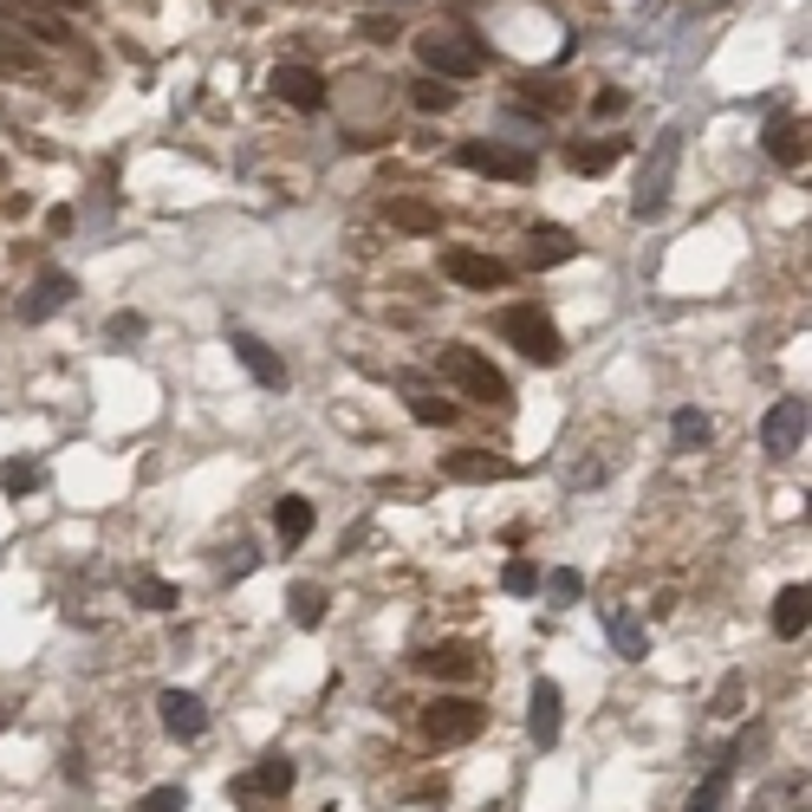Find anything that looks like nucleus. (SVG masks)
<instances>
[{"label": "nucleus", "mask_w": 812, "mask_h": 812, "mask_svg": "<svg viewBox=\"0 0 812 812\" xmlns=\"http://www.w3.org/2000/svg\"><path fill=\"white\" fill-rule=\"evenodd\" d=\"M443 377L461 390V397H475V403H494V410H508V403H514L508 377L488 365L475 345H443Z\"/></svg>", "instance_id": "obj_1"}, {"label": "nucleus", "mask_w": 812, "mask_h": 812, "mask_svg": "<svg viewBox=\"0 0 812 812\" xmlns=\"http://www.w3.org/2000/svg\"><path fill=\"white\" fill-rule=\"evenodd\" d=\"M676 163H682V131L669 124L664 137L650 144V156H644V176H637V196H631V215H637V222H650V215H664V202H669V182H676Z\"/></svg>", "instance_id": "obj_2"}, {"label": "nucleus", "mask_w": 812, "mask_h": 812, "mask_svg": "<svg viewBox=\"0 0 812 812\" xmlns=\"http://www.w3.org/2000/svg\"><path fill=\"white\" fill-rule=\"evenodd\" d=\"M501 332L514 338V352L533 358V365H559V358H566V338H559V325H553L540 305H508V312H501Z\"/></svg>", "instance_id": "obj_3"}, {"label": "nucleus", "mask_w": 812, "mask_h": 812, "mask_svg": "<svg viewBox=\"0 0 812 812\" xmlns=\"http://www.w3.org/2000/svg\"><path fill=\"white\" fill-rule=\"evenodd\" d=\"M481 722H488V709L481 702H468V696H436L430 709H423V735L436 741V747H461V741L481 735Z\"/></svg>", "instance_id": "obj_4"}, {"label": "nucleus", "mask_w": 812, "mask_h": 812, "mask_svg": "<svg viewBox=\"0 0 812 812\" xmlns=\"http://www.w3.org/2000/svg\"><path fill=\"white\" fill-rule=\"evenodd\" d=\"M807 397H780L774 410H767V423H760V448L774 455V461H787V455H800L807 448Z\"/></svg>", "instance_id": "obj_5"}, {"label": "nucleus", "mask_w": 812, "mask_h": 812, "mask_svg": "<svg viewBox=\"0 0 812 812\" xmlns=\"http://www.w3.org/2000/svg\"><path fill=\"white\" fill-rule=\"evenodd\" d=\"M455 163H461V169H475V176H494V182H526V176H533V156H526V149L494 144V137H488V144H461V149H455Z\"/></svg>", "instance_id": "obj_6"}, {"label": "nucleus", "mask_w": 812, "mask_h": 812, "mask_svg": "<svg viewBox=\"0 0 812 812\" xmlns=\"http://www.w3.org/2000/svg\"><path fill=\"white\" fill-rule=\"evenodd\" d=\"M416 53H423V66H430L436 78H475L481 73V46L455 40V33H423Z\"/></svg>", "instance_id": "obj_7"}, {"label": "nucleus", "mask_w": 812, "mask_h": 812, "mask_svg": "<svg viewBox=\"0 0 812 812\" xmlns=\"http://www.w3.org/2000/svg\"><path fill=\"white\" fill-rule=\"evenodd\" d=\"M443 274L455 287H475V293H494V287H508V260H494V254H475V247H448L443 254Z\"/></svg>", "instance_id": "obj_8"}, {"label": "nucleus", "mask_w": 812, "mask_h": 812, "mask_svg": "<svg viewBox=\"0 0 812 812\" xmlns=\"http://www.w3.org/2000/svg\"><path fill=\"white\" fill-rule=\"evenodd\" d=\"M559 715H566V696H559L553 676H540L533 696H526V735H533V747H553L559 741Z\"/></svg>", "instance_id": "obj_9"}, {"label": "nucleus", "mask_w": 812, "mask_h": 812, "mask_svg": "<svg viewBox=\"0 0 812 812\" xmlns=\"http://www.w3.org/2000/svg\"><path fill=\"white\" fill-rule=\"evenodd\" d=\"M274 98L280 104H293V111H319L325 104V78L312 73V66H299V59H287V66H274Z\"/></svg>", "instance_id": "obj_10"}, {"label": "nucleus", "mask_w": 812, "mask_h": 812, "mask_svg": "<svg viewBox=\"0 0 812 812\" xmlns=\"http://www.w3.org/2000/svg\"><path fill=\"white\" fill-rule=\"evenodd\" d=\"M156 709H163V728L176 741H202L209 735V709H202V696H189V689H163L156 696Z\"/></svg>", "instance_id": "obj_11"}, {"label": "nucleus", "mask_w": 812, "mask_h": 812, "mask_svg": "<svg viewBox=\"0 0 812 812\" xmlns=\"http://www.w3.org/2000/svg\"><path fill=\"white\" fill-rule=\"evenodd\" d=\"M227 345H234V358L247 365V377H254L260 390H287V365H280V352H274L267 338H254V332H234Z\"/></svg>", "instance_id": "obj_12"}, {"label": "nucleus", "mask_w": 812, "mask_h": 812, "mask_svg": "<svg viewBox=\"0 0 812 812\" xmlns=\"http://www.w3.org/2000/svg\"><path fill=\"white\" fill-rule=\"evenodd\" d=\"M78 287H73V274H59V267H46L40 280H33V293L20 299V325H46L66 299H73Z\"/></svg>", "instance_id": "obj_13"}, {"label": "nucleus", "mask_w": 812, "mask_h": 812, "mask_svg": "<svg viewBox=\"0 0 812 812\" xmlns=\"http://www.w3.org/2000/svg\"><path fill=\"white\" fill-rule=\"evenodd\" d=\"M293 780H299L293 760H287V754H267V760L241 780V800H280V793H293Z\"/></svg>", "instance_id": "obj_14"}, {"label": "nucleus", "mask_w": 812, "mask_h": 812, "mask_svg": "<svg viewBox=\"0 0 812 812\" xmlns=\"http://www.w3.org/2000/svg\"><path fill=\"white\" fill-rule=\"evenodd\" d=\"M760 149H767L780 169H800V163H807V124H793V118H774V124H767V137H760Z\"/></svg>", "instance_id": "obj_15"}, {"label": "nucleus", "mask_w": 812, "mask_h": 812, "mask_svg": "<svg viewBox=\"0 0 812 812\" xmlns=\"http://www.w3.org/2000/svg\"><path fill=\"white\" fill-rule=\"evenodd\" d=\"M735 760H741V741L722 754V760H715V767H709V780L689 793V807H682V812H722V800H728V780H735Z\"/></svg>", "instance_id": "obj_16"}, {"label": "nucleus", "mask_w": 812, "mask_h": 812, "mask_svg": "<svg viewBox=\"0 0 812 812\" xmlns=\"http://www.w3.org/2000/svg\"><path fill=\"white\" fill-rule=\"evenodd\" d=\"M807 618H812V591L807 586H787L780 598H774V637H807Z\"/></svg>", "instance_id": "obj_17"}, {"label": "nucleus", "mask_w": 812, "mask_h": 812, "mask_svg": "<svg viewBox=\"0 0 812 812\" xmlns=\"http://www.w3.org/2000/svg\"><path fill=\"white\" fill-rule=\"evenodd\" d=\"M403 397H410V416H416V423H436V430H448V423H455V403H448V397H436L430 383L403 377Z\"/></svg>", "instance_id": "obj_18"}, {"label": "nucleus", "mask_w": 812, "mask_h": 812, "mask_svg": "<svg viewBox=\"0 0 812 812\" xmlns=\"http://www.w3.org/2000/svg\"><path fill=\"white\" fill-rule=\"evenodd\" d=\"M274 533H280L287 546H299V540L312 533V501H305V494H280V501H274Z\"/></svg>", "instance_id": "obj_19"}, {"label": "nucleus", "mask_w": 812, "mask_h": 812, "mask_svg": "<svg viewBox=\"0 0 812 812\" xmlns=\"http://www.w3.org/2000/svg\"><path fill=\"white\" fill-rule=\"evenodd\" d=\"M572 254H579V241H572L566 227H533V260H540V267H566Z\"/></svg>", "instance_id": "obj_20"}, {"label": "nucleus", "mask_w": 812, "mask_h": 812, "mask_svg": "<svg viewBox=\"0 0 812 812\" xmlns=\"http://www.w3.org/2000/svg\"><path fill=\"white\" fill-rule=\"evenodd\" d=\"M443 468L455 475V481H501V475H508V461H501V455H468V448H461V455H448Z\"/></svg>", "instance_id": "obj_21"}, {"label": "nucleus", "mask_w": 812, "mask_h": 812, "mask_svg": "<svg viewBox=\"0 0 812 812\" xmlns=\"http://www.w3.org/2000/svg\"><path fill=\"white\" fill-rule=\"evenodd\" d=\"M604 631H611V644H618V657H631V664L644 657V624H637L631 611H611V618H604Z\"/></svg>", "instance_id": "obj_22"}, {"label": "nucleus", "mask_w": 812, "mask_h": 812, "mask_svg": "<svg viewBox=\"0 0 812 812\" xmlns=\"http://www.w3.org/2000/svg\"><path fill=\"white\" fill-rule=\"evenodd\" d=\"M416 664L430 669V676H455V682H461V676H475V657H468L461 644H443V650H423Z\"/></svg>", "instance_id": "obj_23"}, {"label": "nucleus", "mask_w": 812, "mask_h": 812, "mask_svg": "<svg viewBox=\"0 0 812 812\" xmlns=\"http://www.w3.org/2000/svg\"><path fill=\"white\" fill-rule=\"evenodd\" d=\"M669 436H676V448H702L715 436V423H709L702 410H676V416H669Z\"/></svg>", "instance_id": "obj_24"}, {"label": "nucleus", "mask_w": 812, "mask_h": 812, "mask_svg": "<svg viewBox=\"0 0 812 812\" xmlns=\"http://www.w3.org/2000/svg\"><path fill=\"white\" fill-rule=\"evenodd\" d=\"M287 598H293V624H299V631H312V624L325 618V586H312V579H299V586L287 591Z\"/></svg>", "instance_id": "obj_25"}, {"label": "nucleus", "mask_w": 812, "mask_h": 812, "mask_svg": "<svg viewBox=\"0 0 812 812\" xmlns=\"http://www.w3.org/2000/svg\"><path fill=\"white\" fill-rule=\"evenodd\" d=\"M618 156H624V144H611V137H604V144H579L572 149V169H579V176H604Z\"/></svg>", "instance_id": "obj_26"}, {"label": "nucleus", "mask_w": 812, "mask_h": 812, "mask_svg": "<svg viewBox=\"0 0 812 812\" xmlns=\"http://www.w3.org/2000/svg\"><path fill=\"white\" fill-rule=\"evenodd\" d=\"M383 215H390V227H410V234H436V209H423V202H390Z\"/></svg>", "instance_id": "obj_27"}, {"label": "nucleus", "mask_w": 812, "mask_h": 812, "mask_svg": "<svg viewBox=\"0 0 812 812\" xmlns=\"http://www.w3.org/2000/svg\"><path fill=\"white\" fill-rule=\"evenodd\" d=\"M137 598H144V611H176V604H182L176 586H169V579H156V572H137Z\"/></svg>", "instance_id": "obj_28"}, {"label": "nucleus", "mask_w": 812, "mask_h": 812, "mask_svg": "<svg viewBox=\"0 0 812 812\" xmlns=\"http://www.w3.org/2000/svg\"><path fill=\"white\" fill-rule=\"evenodd\" d=\"M0 488H7L13 501L33 494V488H40V461H7V468H0Z\"/></svg>", "instance_id": "obj_29"}, {"label": "nucleus", "mask_w": 812, "mask_h": 812, "mask_svg": "<svg viewBox=\"0 0 812 812\" xmlns=\"http://www.w3.org/2000/svg\"><path fill=\"white\" fill-rule=\"evenodd\" d=\"M546 598H553V604H579V598H586V579H579L572 566H559V572H546Z\"/></svg>", "instance_id": "obj_30"}, {"label": "nucleus", "mask_w": 812, "mask_h": 812, "mask_svg": "<svg viewBox=\"0 0 812 812\" xmlns=\"http://www.w3.org/2000/svg\"><path fill=\"white\" fill-rule=\"evenodd\" d=\"M358 33H365L370 46H390V40L403 33V20H397V13H365V20H358Z\"/></svg>", "instance_id": "obj_31"}, {"label": "nucleus", "mask_w": 812, "mask_h": 812, "mask_svg": "<svg viewBox=\"0 0 812 812\" xmlns=\"http://www.w3.org/2000/svg\"><path fill=\"white\" fill-rule=\"evenodd\" d=\"M137 812H189V793L182 787H149L144 800H137Z\"/></svg>", "instance_id": "obj_32"}, {"label": "nucleus", "mask_w": 812, "mask_h": 812, "mask_svg": "<svg viewBox=\"0 0 812 812\" xmlns=\"http://www.w3.org/2000/svg\"><path fill=\"white\" fill-rule=\"evenodd\" d=\"M448 104H455V85H443V78L416 85V111H448Z\"/></svg>", "instance_id": "obj_33"}, {"label": "nucleus", "mask_w": 812, "mask_h": 812, "mask_svg": "<svg viewBox=\"0 0 812 812\" xmlns=\"http://www.w3.org/2000/svg\"><path fill=\"white\" fill-rule=\"evenodd\" d=\"M501 586L526 598V591H540V572H533V559H508V572H501Z\"/></svg>", "instance_id": "obj_34"}, {"label": "nucleus", "mask_w": 812, "mask_h": 812, "mask_svg": "<svg viewBox=\"0 0 812 812\" xmlns=\"http://www.w3.org/2000/svg\"><path fill=\"white\" fill-rule=\"evenodd\" d=\"M104 332H111V338H144L149 325H144V312H118V319H111Z\"/></svg>", "instance_id": "obj_35"}, {"label": "nucleus", "mask_w": 812, "mask_h": 812, "mask_svg": "<svg viewBox=\"0 0 812 812\" xmlns=\"http://www.w3.org/2000/svg\"><path fill=\"white\" fill-rule=\"evenodd\" d=\"M735 702H741V676H728V682L715 689V715H735Z\"/></svg>", "instance_id": "obj_36"}, {"label": "nucleus", "mask_w": 812, "mask_h": 812, "mask_svg": "<svg viewBox=\"0 0 812 812\" xmlns=\"http://www.w3.org/2000/svg\"><path fill=\"white\" fill-rule=\"evenodd\" d=\"M591 111H598V118H618V111H624V91H618V85H611V91H598V104H591Z\"/></svg>", "instance_id": "obj_37"}, {"label": "nucleus", "mask_w": 812, "mask_h": 812, "mask_svg": "<svg viewBox=\"0 0 812 812\" xmlns=\"http://www.w3.org/2000/svg\"><path fill=\"white\" fill-rule=\"evenodd\" d=\"M591 481H604V461H579L572 468V488H591Z\"/></svg>", "instance_id": "obj_38"}, {"label": "nucleus", "mask_w": 812, "mask_h": 812, "mask_svg": "<svg viewBox=\"0 0 812 812\" xmlns=\"http://www.w3.org/2000/svg\"><path fill=\"white\" fill-rule=\"evenodd\" d=\"M247 572H254V553H247V546H234V566H227V579H247Z\"/></svg>", "instance_id": "obj_39"}, {"label": "nucleus", "mask_w": 812, "mask_h": 812, "mask_svg": "<svg viewBox=\"0 0 812 812\" xmlns=\"http://www.w3.org/2000/svg\"><path fill=\"white\" fill-rule=\"evenodd\" d=\"M7 722H13V715H7V702H0V728H7Z\"/></svg>", "instance_id": "obj_40"}, {"label": "nucleus", "mask_w": 812, "mask_h": 812, "mask_svg": "<svg viewBox=\"0 0 812 812\" xmlns=\"http://www.w3.org/2000/svg\"><path fill=\"white\" fill-rule=\"evenodd\" d=\"M59 7H91V0H59Z\"/></svg>", "instance_id": "obj_41"}]
</instances>
